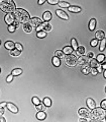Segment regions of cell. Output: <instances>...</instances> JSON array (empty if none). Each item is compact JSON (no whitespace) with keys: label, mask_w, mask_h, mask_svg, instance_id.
<instances>
[{"label":"cell","mask_w":106,"mask_h":122,"mask_svg":"<svg viewBox=\"0 0 106 122\" xmlns=\"http://www.w3.org/2000/svg\"><path fill=\"white\" fill-rule=\"evenodd\" d=\"M14 16L16 18V20L19 22V24H25V22H28L30 20V15L26 10L22 9V8H17L14 11Z\"/></svg>","instance_id":"1"},{"label":"cell","mask_w":106,"mask_h":122,"mask_svg":"<svg viewBox=\"0 0 106 122\" xmlns=\"http://www.w3.org/2000/svg\"><path fill=\"white\" fill-rule=\"evenodd\" d=\"M0 9L5 13H13L16 7L13 0H0Z\"/></svg>","instance_id":"2"},{"label":"cell","mask_w":106,"mask_h":122,"mask_svg":"<svg viewBox=\"0 0 106 122\" xmlns=\"http://www.w3.org/2000/svg\"><path fill=\"white\" fill-rule=\"evenodd\" d=\"M106 115V110L103 108H94L93 112L91 113V119L92 120H103Z\"/></svg>","instance_id":"3"},{"label":"cell","mask_w":106,"mask_h":122,"mask_svg":"<svg viewBox=\"0 0 106 122\" xmlns=\"http://www.w3.org/2000/svg\"><path fill=\"white\" fill-rule=\"evenodd\" d=\"M77 56L74 55V54H69V55H66L65 57V62H66V65L69 66V67H74L77 65Z\"/></svg>","instance_id":"4"},{"label":"cell","mask_w":106,"mask_h":122,"mask_svg":"<svg viewBox=\"0 0 106 122\" xmlns=\"http://www.w3.org/2000/svg\"><path fill=\"white\" fill-rule=\"evenodd\" d=\"M4 20H5V22H6V24L8 25H15V26L17 28L18 25H19V22L16 20V18H15V16H14L13 13H7V14L5 15V17H4Z\"/></svg>","instance_id":"5"},{"label":"cell","mask_w":106,"mask_h":122,"mask_svg":"<svg viewBox=\"0 0 106 122\" xmlns=\"http://www.w3.org/2000/svg\"><path fill=\"white\" fill-rule=\"evenodd\" d=\"M52 30V25L49 24V21H44L41 22V24L36 28V32H40V30H44V32H50Z\"/></svg>","instance_id":"6"},{"label":"cell","mask_w":106,"mask_h":122,"mask_svg":"<svg viewBox=\"0 0 106 122\" xmlns=\"http://www.w3.org/2000/svg\"><path fill=\"white\" fill-rule=\"evenodd\" d=\"M90 61V58L88 56H84V55H81L79 58L77 59V64L80 66H83V65H86V64H88Z\"/></svg>","instance_id":"7"},{"label":"cell","mask_w":106,"mask_h":122,"mask_svg":"<svg viewBox=\"0 0 106 122\" xmlns=\"http://www.w3.org/2000/svg\"><path fill=\"white\" fill-rule=\"evenodd\" d=\"M78 115L81 117H84V118H88L91 116V112L86 108H81L78 110Z\"/></svg>","instance_id":"8"},{"label":"cell","mask_w":106,"mask_h":122,"mask_svg":"<svg viewBox=\"0 0 106 122\" xmlns=\"http://www.w3.org/2000/svg\"><path fill=\"white\" fill-rule=\"evenodd\" d=\"M28 22H29V25L31 26H35V28H37V26H39L43 21H41L39 17H31Z\"/></svg>","instance_id":"9"},{"label":"cell","mask_w":106,"mask_h":122,"mask_svg":"<svg viewBox=\"0 0 106 122\" xmlns=\"http://www.w3.org/2000/svg\"><path fill=\"white\" fill-rule=\"evenodd\" d=\"M56 14L58 15L60 18H62V20H69V16H68V14L64 10H62V9H57L56 10Z\"/></svg>","instance_id":"10"},{"label":"cell","mask_w":106,"mask_h":122,"mask_svg":"<svg viewBox=\"0 0 106 122\" xmlns=\"http://www.w3.org/2000/svg\"><path fill=\"white\" fill-rule=\"evenodd\" d=\"M6 107H7V109H8L11 113H14V114L18 113V108L14 104H12V103H7Z\"/></svg>","instance_id":"11"},{"label":"cell","mask_w":106,"mask_h":122,"mask_svg":"<svg viewBox=\"0 0 106 122\" xmlns=\"http://www.w3.org/2000/svg\"><path fill=\"white\" fill-rule=\"evenodd\" d=\"M86 104L87 106H88V108L91 109V110H93L94 108H96V103L95 101L93 100V99H91V98H88L86 100Z\"/></svg>","instance_id":"12"},{"label":"cell","mask_w":106,"mask_h":122,"mask_svg":"<svg viewBox=\"0 0 106 122\" xmlns=\"http://www.w3.org/2000/svg\"><path fill=\"white\" fill-rule=\"evenodd\" d=\"M22 29H23V30L25 33H31V30H32V26L29 25V22H25V24H22Z\"/></svg>","instance_id":"13"},{"label":"cell","mask_w":106,"mask_h":122,"mask_svg":"<svg viewBox=\"0 0 106 122\" xmlns=\"http://www.w3.org/2000/svg\"><path fill=\"white\" fill-rule=\"evenodd\" d=\"M52 62H53V65H54V66L59 67L61 65V58H60V57H58V56H54V57H53Z\"/></svg>","instance_id":"14"},{"label":"cell","mask_w":106,"mask_h":122,"mask_svg":"<svg viewBox=\"0 0 106 122\" xmlns=\"http://www.w3.org/2000/svg\"><path fill=\"white\" fill-rule=\"evenodd\" d=\"M4 47L7 49V50H13V49L15 48V44L12 41H7L4 44Z\"/></svg>","instance_id":"15"},{"label":"cell","mask_w":106,"mask_h":122,"mask_svg":"<svg viewBox=\"0 0 106 122\" xmlns=\"http://www.w3.org/2000/svg\"><path fill=\"white\" fill-rule=\"evenodd\" d=\"M70 12H73V13H79L81 12V8L79 6H69L68 7Z\"/></svg>","instance_id":"16"},{"label":"cell","mask_w":106,"mask_h":122,"mask_svg":"<svg viewBox=\"0 0 106 122\" xmlns=\"http://www.w3.org/2000/svg\"><path fill=\"white\" fill-rule=\"evenodd\" d=\"M62 51H63V53H64L65 55H69V54H72L74 50H73V48H72L71 46H66L65 48H63Z\"/></svg>","instance_id":"17"},{"label":"cell","mask_w":106,"mask_h":122,"mask_svg":"<svg viewBox=\"0 0 106 122\" xmlns=\"http://www.w3.org/2000/svg\"><path fill=\"white\" fill-rule=\"evenodd\" d=\"M45 117H47V114H45L44 111H37L36 118H37L39 120H44Z\"/></svg>","instance_id":"18"},{"label":"cell","mask_w":106,"mask_h":122,"mask_svg":"<svg viewBox=\"0 0 106 122\" xmlns=\"http://www.w3.org/2000/svg\"><path fill=\"white\" fill-rule=\"evenodd\" d=\"M95 37H96V39L97 40H102V39H104L105 38V33L103 32V30H98V32H96L95 34Z\"/></svg>","instance_id":"19"},{"label":"cell","mask_w":106,"mask_h":122,"mask_svg":"<svg viewBox=\"0 0 106 122\" xmlns=\"http://www.w3.org/2000/svg\"><path fill=\"white\" fill-rule=\"evenodd\" d=\"M43 17H44V21H50L52 20V13L50 11H45V12H44V14H43Z\"/></svg>","instance_id":"20"},{"label":"cell","mask_w":106,"mask_h":122,"mask_svg":"<svg viewBox=\"0 0 106 122\" xmlns=\"http://www.w3.org/2000/svg\"><path fill=\"white\" fill-rule=\"evenodd\" d=\"M90 70H91V67L90 65H88V64H86V65H83L82 66V72H83V74H89L90 73Z\"/></svg>","instance_id":"21"},{"label":"cell","mask_w":106,"mask_h":122,"mask_svg":"<svg viewBox=\"0 0 106 122\" xmlns=\"http://www.w3.org/2000/svg\"><path fill=\"white\" fill-rule=\"evenodd\" d=\"M89 64H90V67H95L96 68L100 63L98 62L96 58H91L90 61H89Z\"/></svg>","instance_id":"22"},{"label":"cell","mask_w":106,"mask_h":122,"mask_svg":"<svg viewBox=\"0 0 106 122\" xmlns=\"http://www.w3.org/2000/svg\"><path fill=\"white\" fill-rule=\"evenodd\" d=\"M96 28V20L95 18H92L89 21V30H94V29Z\"/></svg>","instance_id":"23"},{"label":"cell","mask_w":106,"mask_h":122,"mask_svg":"<svg viewBox=\"0 0 106 122\" xmlns=\"http://www.w3.org/2000/svg\"><path fill=\"white\" fill-rule=\"evenodd\" d=\"M71 47L73 48V50H76V51L78 50V47H79V46H78V43H77V40L74 39V38L71 40Z\"/></svg>","instance_id":"24"},{"label":"cell","mask_w":106,"mask_h":122,"mask_svg":"<svg viewBox=\"0 0 106 122\" xmlns=\"http://www.w3.org/2000/svg\"><path fill=\"white\" fill-rule=\"evenodd\" d=\"M106 49V39L104 38V39H102L101 42H100V46H99V50L102 52V51H104Z\"/></svg>","instance_id":"25"},{"label":"cell","mask_w":106,"mask_h":122,"mask_svg":"<svg viewBox=\"0 0 106 122\" xmlns=\"http://www.w3.org/2000/svg\"><path fill=\"white\" fill-rule=\"evenodd\" d=\"M21 73H22V69H21V68H15V69H13L12 71H11V74H12L13 76L20 75Z\"/></svg>","instance_id":"26"},{"label":"cell","mask_w":106,"mask_h":122,"mask_svg":"<svg viewBox=\"0 0 106 122\" xmlns=\"http://www.w3.org/2000/svg\"><path fill=\"white\" fill-rule=\"evenodd\" d=\"M85 48L84 47H82V46H80V47H78V50H77V55L79 56H81V55H84L85 54Z\"/></svg>","instance_id":"27"},{"label":"cell","mask_w":106,"mask_h":122,"mask_svg":"<svg viewBox=\"0 0 106 122\" xmlns=\"http://www.w3.org/2000/svg\"><path fill=\"white\" fill-rule=\"evenodd\" d=\"M44 104L45 107H51L52 106V100L50 98H48V97H45L44 99Z\"/></svg>","instance_id":"28"},{"label":"cell","mask_w":106,"mask_h":122,"mask_svg":"<svg viewBox=\"0 0 106 122\" xmlns=\"http://www.w3.org/2000/svg\"><path fill=\"white\" fill-rule=\"evenodd\" d=\"M20 52H21V51L17 50L16 48H14L13 50H10V55H11V56H19V55H20Z\"/></svg>","instance_id":"29"},{"label":"cell","mask_w":106,"mask_h":122,"mask_svg":"<svg viewBox=\"0 0 106 122\" xmlns=\"http://www.w3.org/2000/svg\"><path fill=\"white\" fill-rule=\"evenodd\" d=\"M47 36V32H44V30H40V32H36V37L37 38H40V39H43Z\"/></svg>","instance_id":"30"},{"label":"cell","mask_w":106,"mask_h":122,"mask_svg":"<svg viewBox=\"0 0 106 122\" xmlns=\"http://www.w3.org/2000/svg\"><path fill=\"white\" fill-rule=\"evenodd\" d=\"M35 108H36V110L37 111H44V109H45V106H44V104H39V105H36L35 106Z\"/></svg>","instance_id":"31"},{"label":"cell","mask_w":106,"mask_h":122,"mask_svg":"<svg viewBox=\"0 0 106 122\" xmlns=\"http://www.w3.org/2000/svg\"><path fill=\"white\" fill-rule=\"evenodd\" d=\"M96 59H97V61H98L99 63H102V62L104 61V59H105V56H104L103 54H99V55L96 57Z\"/></svg>","instance_id":"32"},{"label":"cell","mask_w":106,"mask_h":122,"mask_svg":"<svg viewBox=\"0 0 106 122\" xmlns=\"http://www.w3.org/2000/svg\"><path fill=\"white\" fill-rule=\"evenodd\" d=\"M55 56H58V57H60V58L62 57V58H63V57H65V54L63 53L62 50H57V51L55 52Z\"/></svg>","instance_id":"33"},{"label":"cell","mask_w":106,"mask_h":122,"mask_svg":"<svg viewBox=\"0 0 106 122\" xmlns=\"http://www.w3.org/2000/svg\"><path fill=\"white\" fill-rule=\"evenodd\" d=\"M59 6L62 7V8H68L70 6V4L68 2H59Z\"/></svg>","instance_id":"34"},{"label":"cell","mask_w":106,"mask_h":122,"mask_svg":"<svg viewBox=\"0 0 106 122\" xmlns=\"http://www.w3.org/2000/svg\"><path fill=\"white\" fill-rule=\"evenodd\" d=\"M32 104L33 105H39V104H40V99L39 98H37V97H33L32 98Z\"/></svg>","instance_id":"35"},{"label":"cell","mask_w":106,"mask_h":122,"mask_svg":"<svg viewBox=\"0 0 106 122\" xmlns=\"http://www.w3.org/2000/svg\"><path fill=\"white\" fill-rule=\"evenodd\" d=\"M15 30H16V26H15V25H8V32L9 33H14Z\"/></svg>","instance_id":"36"},{"label":"cell","mask_w":106,"mask_h":122,"mask_svg":"<svg viewBox=\"0 0 106 122\" xmlns=\"http://www.w3.org/2000/svg\"><path fill=\"white\" fill-rule=\"evenodd\" d=\"M49 4H51V5H56V4H59V0H47Z\"/></svg>","instance_id":"37"},{"label":"cell","mask_w":106,"mask_h":122,"mask_svg":"<svg viewBox=\"0 0 106 122\" xmlns=\"http://www.w3.org/2000/svg\"><path fill=\"white\" fill-rule=\"evenodd\" d=\"M90 73L92 75H97L98 74V71L95 67H91V70H90Z\"/></svg>","instance_id":"38"},{"label":"cell","mask_w":106,"mask_h":122,"mask_svg":"<svg viewBox=\"0 0 106 122\" xmlns=\"http://www.w3.org/2000/svg\"><path fill=\"white\" fill-rule=\"evenodd\" d=\"M97 44H98V40L97 39H93L92 41L90 42V45L92 46V47H96Z\"/></svg>","instance_id":"39"},{"label":"cell","mask_w":106,"mask_h":122,"mask_svg":"<svg viewBox=\"0 0 106 122\" xmlns=\"http://www.w3.org/2000/svg\"><path fill=\"white\" fill-rule=\"evenodd\" d=\"M15 48H16L17 50H19V51L23 50V47H22V45L19 44V43H15Z\"/></svg>","instance_id":"40"},{"label":"cell","mask_w":106,"mask_h":122,"mask_svg":"<svg viewBox=\"0 0 106 122\" xmlns=\"http://www.w3.org/2000/svg\"><path fill=\"white\" fill-rule=\"evenodd\" d=\"M12 81H13V75H12V74H9V75L6 77V82L9 83V82H11Z\"/></svg>","instance_id":"41"},{"label":"cell","mask_w":106,"mask_h":122,"mask_svg":"<svg viewBox=\"0 0 106 122\" xmlns=\"http://www.w3.org/2000/svg\"><path fill=\"white\" fill-rule=\"evenodd\" d=\"M96 69L98 71V73H102V70H103V68H102V65H101V63L96 67Z\"/></svg>","instance_id":"42"},{"label":"cell","mask_w":106,"mask_h":122,"mask_svg":"<svg viewBox=\"0 0 106 122\" xmlns=\"http://www.w3.org/2000/svg\"><path fill=\"white\" fill-rule=\"evenodd\" d=\"M100 106H101V108H103V109L106 110V99H105V100H103V101H101Z\"/></svg>","instance_id":"43"},{"label":"cell","mask_w":106,"mask_h":122,"mask_svg":"<svg viewBox=\"0 0 106 122\" xmlns=\"http://www.w3.org/2000/svg\"><path fill=\"white\" fill-rule=\"evenodd\" d=\"M101 65H102V68L103 69H106V57H105V59H104V61L101 63Z\"/></svg>","instance_id":"44"},{"label":"cell","mask_w":106,"mask_h":122,"mask_svg":"<svg viewBox=\"0 0 106 122\" xmlns=\"http://www.w3.org/2000/svg\"><path fill=\"white\" fill-rule=\"evenodd\" d=\"M3 114H4V108H2V107H0V116H2Z\"/></svg>","instance_id":"45"},{"label":"cell","mask_w":106,"mask_h":122,"mask_svg":"<svg viewBox=\"0 0 106 122\" xmlns=\"http://www.w3.org/2000/svg\"><path fill=\"white\" fill-rule=\"evenodd\" d=\"M45 1H47V0H39V2L37 3H39V5H43Z\"/></svg>","instance_id":"46"},{"label":"cell","mask_w":106,"mask_h":122,"mask_svg":"<svg viewBox=\"0 0 106 122\" xmlns=\"http://www.w3.org/2000/svg\"><path fill=\"white\" fill-rule=\"evenodd\" d=\"M7 105V103L5 102H2V103H0V107H2V108H4V107Z\"/></svg>","instance_id":"47"},{"label":"cell","mask_w":106,"mask_h":122,"mask_svg":"<svg viewBox=\"0 0 106 122\" xmlns=\"http://www.w3.org/2000/svg\"><path fill=\"white\" fill-rule=\"evenodd\" d=\"M87 56H88L89 58H93V53H92V52H89V53H88V55H87Z\"/></svg>","instance_id":"48"},{"label":"cell","mask_w":106,"mask_h":122,"mask_svg":"<svg viewBox=\"0 0 106 122\" xmlns=\"http://www.w3.org/2000/svg\"><path fill=\"white\" fill-rule=\"evenodd\" d=\"M0 121H2V122H5L6 120H5V118H3V117H1V116H0Z\"/></svg>","instance_id":"49"},{"label":"cell","mask_w":106,"mask_h":122,"mask_svg":"<svg viewBox=\"0 0 106 122\" xmlns=\"http://www.w3.org/2000/svg\"><path fill=\"white\" fill-rule=\"evenodd\" d=\"M103 76H104V78H106V69H104L103 71Z\"/></svg>","instance_id":"50"},{"label":"cell","mask_w":106,"mask_h":122,"mask_svg":"<svg viewBox=\"0 0 106 122\" xmlns=\"http://www.w3.org/2000/svg\"><path fill=\"white\" fill-rule=\"evenodd\" d=\"M105 120H106V115H105Z\"/></svg>","instance_id":"51"},{"label":"cell","mask_w":106,"mask_h":122,"mask_svg":"<svg viewBox=\"0 0 106 122\" xmlns=\"http://www.w3.org/2000/svg\"><path fill=\"white\" fill-rule=\"evenodd\" d=\"M0 44H1V41H0Z\"/></svg>","instance_id":"52"},{"label":"cell","mask_w":106,"mask_h":122,"mask_svg":"<svg viewBox=\"0 0 106 122\" xmlns=\"http://www.w3.org/2000/svg\"><path fill=\"white\" fill-rule=\"evenodd\" d=\"M0 72H1V69H0Z\"/></svg>","instance_id":"53"}]
</instances>
